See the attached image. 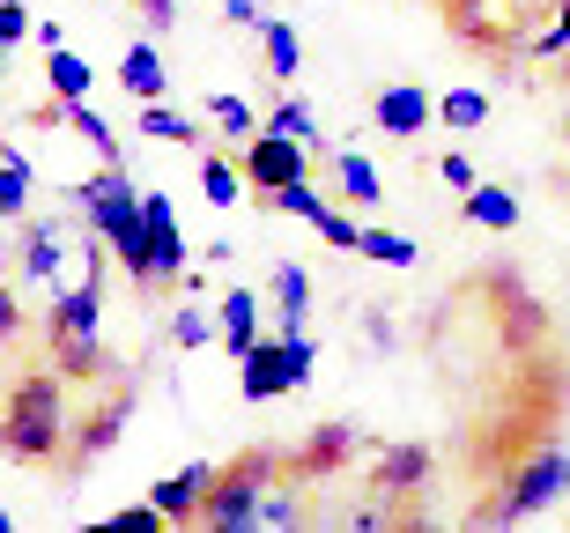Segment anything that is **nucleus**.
Segmentation results:
<instances>
[{"label": "nucleus", "instance_id": "38", "mask_svg": "<svg viewBox=\"0 0 570 533\" xmlns=\"http://www.w3.org/2000/svg\"><path fill=\"white\" fill-rule=\"evenodd\" d=\"M16 334H22V312H16V297L0 289V342H16Z\"/></svg>", "mask_w": 570, "mask_h": 533}, {"label": "nucleus", "instance_id": "9", "mask_svg": "<svg viewBox=\"0 0 570 533\" xmlns=\"http://www.w3.org/2000/svg\"><path fill=\"white\" fill-rule=\"evenodd\" d=\"M430 89H415V82H393V89H379L371 97V127L379 134H393V141H415V134L430 127Z\"/></svg>", "mask_w": 570, "mask_h": 533}, {"label": "nucleus", "instance_id": "11", "mask_svg": "<svg viewBox=\"0 0 570 533\" xmlns=\"http://www.w3.org/2000/svg\"><path fill=\"white\" fill-rule=\"evenodd\" d=\"M267 297H275V334H304V326H312V275H304L296 259H275Z\"/></svg>", "mask_w": 570, "mask_h": 533}, {"label": "nucleus", "instance_id": "22", "mask_svg": "<svg viewBox=\"0 0 570 533\" xmlns=\"http://www.w3.org/2000/svg\"><path fill=\"white\" fill-rule=\"evenodd\" d=\"M0 171H8V186H0V223H16V215L30 208V156H22L16 141H0Z\"/></svg>", "mask_w": 570, "mask_h": 533}, {"label": "nucleus", "instance_id": "24", "mask_svg": "<svg viewBox=\"0 0 570 533\" xmlns=\"http://www.w3.org/2000/svg\"><path fill=\"white\" fill-rule=\"evenodd\" d=\"M67 127L97 149V164H119V127H111L105 111H89V97H82V105H67Z\"/></svg>", "mask_w": 570, "mask_h": 533}, {"label": "nucleus", "instance_id": "39", "mask_svg": "<svg viewBox=\"0 0 570 533\" xmlns=\"http://www.w3.org/2000/svg\"><path fill=\"white\" fill-rule=\"evenodd\" d=\"M148 8V30H170V22H178V0H141Z\"/></svg>", "mask_w": 570, "mask_h": 533}, {"label": "nucleus", "instance_id": "14", "mask_svg": "<svg viewBox=\"0 0 570 533\" xmlns=\"http://www.w3.org/2000/svg\"><path fill=\"white\" fill-rule=\"evenodd\" d=\"M341 460H356V430L348 423H318L312 437H304V452H296V474H334Z\"/></svg>", "mask_w": 570, "mask_h": 533}, {"label": "nucleus", "instance_id": "15", "mask_svg": "<svg viewBox=\"0 0 570 533\" xmlns=\"http://www.w3.org/2000/svg\"><path fill=\"white\" fill-rule=\"evenodd\" d=\"M259 312H267V304H259V289H230V297H223V348H230V356H245V348L267 334V326H259Z\"/></svg>", "mask_w": 570, "mask_h": 533}, {"label": "nucleus", "instance_id": "33", "mask_svg": "<svg viewBox=\"0 0 570 533\" xmlns=\"http://www.w3.org/2000/svg\"><path fill=\"white\" fill-rule=\"evenodd\" d=\"M30 30H38V22H30V8H22V0H0V45L16 52V45L30 38Z\"/></svg>", "mask_w": 570, "mask_h": 533}, {"label": "nucleus", "instance_id": "20", "mask_svg": "<svg viewBox=\"0 0 570 533\" xmlns=\"http://www.w3.org/2000/svg\"><path fill=\"white\" fill-rule=\"evenodd\" d=\"M134 134H148V141H170V149H193V141H200V127H193V119H178L164 97L134 111Z\"/></svg>", "mask_w": 570, "mask_h": 533}, {"label": "nucleus", "instance_id": "19", "mask_svg": "<svg viewBox=\"0 0 570 533\" xmlns=\"http://www.w3.org/2000/svg\"><path fill=\"white\" fill-rule=\"evenodd\" d=\"M334 186L348 193L356 208H379V200H385V178H379V164H371V156H356V149H341V156H334Z\"/></svg>", "mask_w": 570, "mask_h": 533}, {"label": "nucleus", "instance_id": "1", "mask_svg": "<svg viewBox=\"0 0 570 533\" xmlns=\"http://www.w3.org/2000/svg\"><path fill=\"white\" fill-rule=\"evenodd\" d=\"M67 371L52 363V371H22L16 385H8V401H0V452L8 460H22V467H52V460H67V445H75V430H67Z\"/></svg>", "mask_w": 570, "mask_h": 533}, {"label": "nucleus", "instance_id": "30", "mask_svg": "<svg viewBox=\"0 0 570 533\" xmlns=\"http://www.w3.org/2000/svg\"><path fill=\"white\" fill-rule=\"evenodd\" d=\"M267 127L296 134V141H304V149H326V134H318V119H312V105H304V97H282V105L267 111Z\"/></svg>", "mask_w": 570, "mask_h": 533}, {"label": "nucleus", "instance_id": "12", "mask_svg": "<svg viewBox=\"0 0 570 533\" xmlns=\"http://www.w3.org/2000/svg\"><path fill=\"white\" fill-rule=\"evenodd\" d=\"M127 415H134V385H111V401L97 407V415H82V437H75V467H82V460H97V452H111L119 445V430H127Z\"/></svg>", "mask_w": 570, "mask_h": 533}, {"label": "nucleus", "instance_id": "37", "mask_svg": "<svg viewBox=\"0 0 570 533\" xmlns=\"http://www.w3.org/2000/svg\"><path fill=\"white\" fill-rule=\"evenodd\" d=\"M318 237H326V245H348V253H356V223H348V215H334V208H326V223H318Z\"/></svg>", "mask_w": 570, "mask_h": 533}, {"label": "nucleus", "instance_id": "16", "mask_svg": "<svg viewBox=\"0 0 570 533\" xmlns=\"http://www.w3.org/2000/svg\"><path fill=\"white\" fill-rule=\"evenodd\" d=\"M60 259H67L60 223H30V230H22V275L30 282H60Z\"/></svg>", "mask_w": 570, "mask_h": 533}, {"label": "nucleus", "instance_id": "32", "mask_svg": "<svg viewBox=\"0 0 570 533\" xmlns=\"http://www.w3.org/2000/svg\"><path fill=\"white\" fill-rule=\"evenodd\" d=\"M533 60H570V0L556 8V22L533 38Z\"/></svg>", "mask_w": 570, "mask_h": 533}, {"label": "nucleus", "instance_id": "17", "mask_svg": "<svg viewBox=\"0 0 570 533\" xmlns=\"http://www.w3.org/2000/svg\"><path fill=\"white\" fill-rule=\"evenodd\" d=\"M45 82H52V97H60V105H82L97 75H89V60L75 52V45H52V52H45Z\"/></svg>", "mask_w": 570, "mask_h": 533}, {"label": "nucleus", "instance_id": "5", "mask_svg": "<svg viewBox=\"0 0 570 533\" xmlns=\"http://www.w3.org/2000/svg\"><path fill=\"white\" fill-rule=\"evenodd\" d=\"M563 490H570V452L541 445V452L527 460V467H519V474L504 482V496H489V504H482L474 519H482V526H527V519H541Z\"/></svg>", "mask_w": 570, "mask_h": 533}, {"label": "nucleus", "instance_id": "31", "mask_svg": "<svg viewBox=\"0 0 570 533\" xmlns=\"http://www.w3.org/2000/svg\"><path fill=\"white\" fill-rule=\"evenodd\" d=\"M208 119H215L223 134H237V141H253V134H259L253 105H245V97H230V89H223V97H208Z\"/></svg>", "mask_w": 570, "mask_h": 533}, {"label": "nucleus", "instance_id": "4", "mask_svg": "<svg viewBox=\"0 0 570 533\" xmlns=\"http://www.w3.org/2000/svg\"><path fill=\"white\" fill-rule=\"evenodd\" d=\"M312 363H318V342L312 334H259L245 356H237V393L245 401H282V393H296V385L312 378Z\"/></svg>", "mask_w": 570, "mask_h": 533}, {"label": "nucleus", "instance_id": "18", "mask_svg": "<svg viewBox=\"0 0 570 533\" xmlns=\"http://www.w3.org/2000/svg\"><path fill=\"white\" fill-rule=\"evenodd\" d=\"M259 52H267V75H275V82H296V75H304V45H296V30L282 16L259 22Z\"/></svg>", "mask_w": 570, "mask_h": 533}, {"label": "nucleus", "instance_id": "13", "mask_svg": "<svg viewBox=\"0 0 570 533\" xmlns=\"http://www.w3.org/2000/svg\"><path fill=\"white\" fill-rule=\"evenodd\" d=\"M164 82H170V75H164V52H156L148 38H134L127 52H119V89H127L134 105H156V97H164Z\"/></svg>", "mask_w": 570, "mask_h": 533}, {"label": "nucleus", "instance_id": "10", "mask_svg": "<svg viewBox=\"0 0 570 533\" xmlns=\"http://www.w3.org/2000/svg\"><path fill=\"white\" fill-rule=\"evenodd\" d=\"M430 482V445H371V490L407 496Z\"/></svg>", "mask_w": 570, "mask_h": 533}, {"label": "nucleus", "instance_id": "8", "mask_svg": "<svg viewBox=\"0 0 570 533\" xmlns=\"http://www.w3.org/2000/svg\"><path fill=\"white\" fill-rule=\"evenodd\" d=\"M141 223H148V245H156V267H164V282L193 275V245H186V230H178L170 193H141Z\"/></svg>", "mask_w": 570, "mask_h": 533}, {"label": "nucleus", "instance_id": "40", "mask_svg": "<svg viewBox=\"0 0 570 533\" xmlns=\"http://www.w3.org/2000/svg\"><path fill=\"white\" fill-rule=\"evenodd\" d=\"M0 82H8V45H0Z\"/></svg>", "mask_w": 570, "mask_h": 533}, {"label": "nucleus", "instance_id": "36", "mask_svg": "<svg viewBox=\"0 0 570 533\" xmlns=\"http://www.w3.org/2000/svg\"><path fill=\"white\" fill-rule=\"evenodd\" d=\"M438 178H444V186H460V193H474V186H482V178H474V164H466V156H438Z\"/></svg>", "mask_w": 570, "mask_h": 533}, {"label": "nucleus", "instance_id": "28", "mask_svg": "<svg viewBox=\"0 0 570 533\" xmlns=\"http://www.w3.org/2000/svg\"><path fill=\"white\" fill-rule=\"evenodd\" d=\"M259 200H267V208H282V215H296V223H326V200H318L312 193V178H296V186H282V193H259Z\"/></svg>", "mask_w": 570, "mask_h": 533}, {"label": "nucleus", "instance_id": "21", "mask_svg": "<svg viewBox=\"0 0 570 533\" xmlns=\"http://www.w3.org/2000/svg\"><path fill=\"white\" fill-rule=\"evenodd\" d=\"M356 253L371 259V267H415V259H423V245H415V237H401V230H371V223H363Z\"/></svg>", "mask_w": 570, "mask_h": 533}, {"label": "nucleus", "instance_id": "23", "mask_svg": "<svg viewBox=\"0 0 570 533\" xmlns=\"http://www.w3.org/2000/svg\"><path fill=\"white\" fill-rule=\"evenodd\" d=\"M466 223H482V230H519V200L504 186H474L466 193Z\"/></svg>", "mask_w": 570, "mask_h": 533}, {"label": "nucleus", "instance_id": "6", "mask_svg": "<svg viewBox=\"0 0 570 533\" xmlns=\"http://www.w3.org/2000/svg\"><path fill=\"white\" fill-rule=\"evenodd\" d=\"M312 156L318 149H304L296 134L259 127L253 141H245V156H237V171H245V186H253V193H282V186H296V178H312Z\"/></svg>", "mask_w": 570, "mask_h": 533}, {"label": "nucleus", "instance_id": "26", "mask_svg": "<svg viewBox=\"0 0 570 533\" xmlns=\"http://www.w3.org/2000/svg\"><path fill=\"white\" fill-rule=\"evenodd\" d=\"M304 519H312L304 482H275V490H267V504H259V526H304Z\"/></svg>", "mask_w": 570, "mask_h": 533}, {"label": "nucleus", "instance_id": "27", "mask_svg": "<svg viewBox=\"0 0 570 533\" xmlns=\"http://www.w3.org/2000/svg\"><path fill=\"white\" fill-rule=\"evenodd\" d=\"M438 119L452 134H474L489 119V97H482V89H444V97H438Z\"/></svg>", "mask_w": 570, "mask_h": 533}, {"label": "nucleus", "instance_id": "43", "mask_svg": "<svg viewBox=\"0 0 570 533\" xmlns=\"http://www.w3.org/2000/svg\"><path fill=\"white\" fill-rule=\"evenodd\" d=\"M563 526H570V512H563Z\"/></svg>", "mask_w": 570, "mask_h": 533}, {"label": "nucleus", "instance_id": "3", "mask_svg": "<svg viewBox=\"0 0 570 533\" xmlns=\"http://www.w3.org/2000/svg\"><path fill=\"white\" fill-rule=\"evenodd\" d=\"M275 482H282V452H237L230 467L215 474L200 526H215V533H245V526H259V504H267V490H275Z\"/></svg>", "mask_w": 570, "mask_h": 533}, {"label": "nucleus", "instance_id": "2", "mask_svg": "<svg viewBox=\"0 0 570 533\" xmlns=\"http://www.w3.org/2000/svg\"><path fill=\"white\" fill-rule=\"evenodd\" d=\"M45 342H52V363H60L75 385H97L111 371V356H105V275H97V267H82V282L52 297Z\"/></svg>", "mask_w": 570, "mask_h": 533}, {"label": "nucleus", "instance_id": "25", "mask_svg": "<svg viewBox=\"0 0 570 533\" xmlns=\"http://www.w3.org/2000/svg\"><path fill=\"white\" fill-rule=\"evenodd\" d=\"M200 200H208V208H237V200H245V171L223 164V156H200Z\"/></svg>", "mask_w": 570, "mask_h": 533}, {"label": "nucleus", "instance_id": "35", "mask_svg": "<svg viewBox=\"0 0 570 533\" xmlns=\"http://www.w3.org/2000/svg\"><path fill=\"white\" fill-rule=\"evenodd\" d=\"M223 22H237V30H259V22H267V0H223Z\"/></svg>", "mask_w": 570, "mask_h": 533}, {"label": "nucleus", "instance_id": "34", "mask_svg": "<svg viewBox=\"0 0 570 533\" xmlns=\"http://www.w3.org/2000/svg\"><path fill=\"white\" fill-rule=\"evenodd\" d=\"M111 526H119V533H148V526H170V519L156 512V496H148V504H127V512H111Z\"/></svg>", "mask_w": 570, "mask_h": 533}, {"label": "nucleus", "instance_id": "42", "mask_svg": "<svg viewBox=\"0 0 570 533\" xmlns=\"http://www.w3.org/2000/svg\"><path fill=\"white\" fill-rule=\"evenodd\" d=\"M0 186H8V171H0Z\"/></svg>", "mask_w": 570, "mask_h": 533}, {"label": "nucleus", "instance_id": "29", "mask_svg": "<svg viewBox=\"0 0 570 533\" xmlns=\"http://www.w3.org/2000/svg\"><path fill=\"white\" fill-rule=\"evenodd\" d=\"M223 334V312H200V304H178V319H170V342L178 348H208Z\"/></svg>", "mask_w": 570, "mask_h": 533}, {"label": "nucleus", "instance_id": "41", "mask_svg": "<svg viewBox=\"0 0 570 533\" xmlns=\"http://www.w3.org/2000/svg\"><path fill=\"white\" fill-rule=\"evenodd\" d=\"M8 526H16V519H8V512H0V533H8Z\"/></svg>", "mask_w": 570, "mask_h": 533}, {"label": "nucleus", "instance_id": "7", "mask_svg": "<svg viewBox=\"0 0 570 533\" xmlns=\"http://www.w3.org/2000/svg\"><path fill=\"white\" fill-rule=\"evenodd\" d=\"M215 474H223V467H215V460H193V467L164 474V482H156V490H148V496H156V512H164L170 526H193V519L208 512V490H215Z\"/></svg>", "mask_w": 570, "mask_h": 533}]
</instances>
